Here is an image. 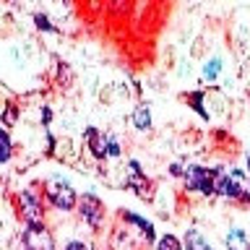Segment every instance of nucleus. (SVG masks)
Instances as JSON below:
<instances>
[{
    "label": "nucleus",
    "instance_id": "39448f33",
    "mask_svg": "<svg viewBox=\"0 0 250 250\" xmlns=\"http://www.w3.org/2000/svg\"><path fill=\"white\" fill-rule=\"evenodd\" d=\"M125 183H128V188L138 195V198H144V201L154 198V183L146 177V172L141 169V164L136 159L128 162V177H125Z\"/></svg>",
    "mask_w": 250,
    "mask_h": 250
},
{
    "label": "nucleus",
    "instance_id": "f03ea898",
    "mask_svg": "<svg viewBox=\"0 0 250 250\" xmlns=\"http://www.w3.org/2000/svg\"><path fill=\"white\" fill-rule=\"evenodd\" d=\"M219 172L216 167H201V164H188L183 172V183L188 190L203 193V195H214L216 183H219Z\"/></svg>",
    "mask_w": 250,
    "mask_h": 250
},
{
    "label": "nucleus",
    "instance_id": "ddd939ff",
    "mask_svg": "<svg viewBox=\"0 0 250 250\" xmlns=\"http://www.w3.org/2000/svg\"><path fill=\"white\" fill-rule=\"evenodd\" d=\"M185 99H188V104H190V109H195V112H198L203 120H208V109L203 107V99H206V94H203V91H190Z\"/></svg>",
    "mask_w": 250,
    "mask_h": 250
},
{
    "label": "nucleus",
    "instance_id": "9d476101",
    "mask_svg": "<svg viewBox=\"0 0 250 250\" xmlns=\"http://www.w3.org/2000/svg\"><path fill=\"white\" fill-rule=\"evenodd\" d=\"M224 245H227V250H250V240H248L245 229L232 227V229L227 232V237H224Z\"/></svg>",
    "mask_w": 250,
    "mask_h": 250
},
{
    "label": "nucleus",
    "instance_id": "dca6fc26",
    "mask_svg": "<svg viewBox=\"0 0 250 250\" xmlns=\"http://www.w3.org/2000/svg\"><path fill=\"white\" fill-rule=\"evenodd\" d=\"M8 159H11V136L3 128V133H0V162H8Z\"/></svg>",
    "mask_w": 250,
    "mask_h": 250
},
{
    "label": "nucleus",
    "instance_id": "f8f14e48",
    "mask_svg": "<svg viewBox=\"0 0 250 250\" xmlns=\"http://www.w3.org/2000/svg\"><path fill=\"white\" fill-rule=\"evenodd\" d=\"M185 248L188 250H214V248L208 245V240L203 237L198 229H188L185 232Z\"/></svg>",
    "mask_w": 250,
    "mask_h": 250
},
{
    "label": "nucleus",
    "instance_id": "9b49d317",
    "mask_svg": "<svg viewBox=\"0 0 250 250\" xmlns=\"http://www.w3.org/2000/svg\"><path fill=\"white\" fill-rule=\"evenodd\" d=\"M133 125L141 130V133H148L151 130V109H148V104H136V109H133Z\"/></svg>",
    "mask_w": 250,
    "mask_h": 250
},
{
    "label": "nucleus",
    "instance_id": "f3484780",
    "mask_svg": "<svg viewBox=\"0 0 250 250\" xmlns=\"http://www.w3.org/2000/svg\"><path fill=\"white\" fill-rule=\"evenodd\" d=\"M16 117H19V107H16L13 102H8V104H5V112H3V128H5V130L16 123Z\"/></svg>",
    "mask_w": 250,
    "mask_h": 250
},
{
    "label": "nucleus",
    "instance_id": "423d86ee",
    "mask_svg": "<svg viewBox=\"0 0 250 250\" xmlns=\"http://www.w3.org/2000/svg\"><path fill=\"white\" fill-rule=\"evenodd\" d=\"M78 214L91 229H99L102 227V219H104V203H102L94 193H83L78 198Z\"/></svg>",
    "mask_w": 250,
    "mask_h": 250
},
{
    "label": "nucleus",
    "instance_id": "7ed1b4c3",
    "mask_svg": "<svg viewBox=\"0 0 250 250\" xmlns=\"http://www.w3.org/2000/svg\"><path fill=\"white\" fill-rule=\"evenodd\" d=\"M44 195H47V201L60 211H70L78 203V195L73 190V185H70L68 180H60V177H55L44 185Z\"/></svg>",
    "mask_w": 250,
    "mask_h": 250
},
{
    "label": "nucleus",
    "instance_id": "aec40b11",
    "mask_svg": "<svg viewBox=\"0 0 250 250\" xmlns=\"http://www.w3.org/2000/svg\"><path fill=\"white\" fill-rule=\"evenodd\" d=\"M62 250H89V248H86L81 240H73V242H68V245L62 248Z\"/></svg>",
    "mask_w": 250,
    "mask_h": 250
},
{
    "label": "nucleus",
    "instance_id": "f257e3e1",
    "mask_svg": "<svg viewBox=\"0 0 250 250\" xmlns=\"http://www.w3.org/2000/svg\"><path fill=\"white\" fill-rule=\"evenodd\" d=\"M216 193L232 201H242L250 203V183L242 169H222L219 172V183H216Z\"/></svg>",
    "mask_w": 250,
    "mask_h": 250
},
{
    "label": "nucleus",
    "instance_id": "4468645a",
    "mask_svg": "<svg viewBox=\"0 0 250 250\" xmlns=\"http://www.w3.org/2000/svg\"><path fill=\"white\" fill-rule=\"evenodd\" d=\"M156 250H183V242H180L175 234H162L156 240Z\"/></svg>",
    "mask_w": 250,
    "mask_h": 250
},
{
    "label": "nucleus",
    "instance_id": "20e7f679",
    "mask_svg": "<svg viewBox=\"0 0 250 250\" xmlns=\"http://www.w3.org/2000/svg\"><path fill=\"white\" fill-rule=\"evenodd\" d=\"M21 242L23 250H55V237L44 224H26Z\"/></svg>",
    "mask_w": 250,
    "mask_h": 250
},
{
    "label": "nucleus",
    "instance_id": "0eeeda50",
    "mask_svg": "<svg viewBox=\"0 0 250 250\" xmlns=\"http://www.w3.org/2000/svg\"><path fill=\"white\" fill-rule=\"evenodd\" d=\"M19 214L23 216L26 224H42L44 219V208H42V201L34 190H23L19 195Z\"/></svg>",
    "mask_w": 250,
    "mask_h": 250
},
{
    "label": "nucleus",
    "instance_id": "1a4fd4ad",
    "mask_svg": "<svg viewBox=\"0 0 250 250\" xmlns=\"http://www.w3.org/2000/svg\"><path fill=\"white\" fill-rule=\"evenodd\" d=\"M120 216L125 219V222L136 224V227H138V232L144 234V240H146V242H154V240H156V234H154V224L148 222V219H144V216H138V214H130V211H123Z\"/></svg>",
    "mask_w": 250,
    "mask_h": 250
},
{
    "label": "nucleus",
    "instance_id": "2eb2a0df",
    "mask_svg": "<svg viewBox=\"0 0 250 250\" xmlns=\"http://www.w3.org/2000/svg\"><path fill=\"white\" fill-rule=\"evenodd\" d=\"M219 70H222V60H219V58L208 60L206 65H203V78H208V81H214V78L219 76Z\"/></svg>",
    "mask_w": 250,
    "mask_h": 250
},
{
    "label": "nucleus",
    "instance_id": "6ab92c4d",
    "mask_svg": "<svg viewBox=\"0 0 250 250\" xmlns=\"http://www.w3.org/2000/svg\"><path fill=\"white\" fill-rule=\"evenodd\" d=\"M34 23H37V29H44V31H58V29H55L52 23H50V19H47L44 13H34Z\"/></svg>",
    "mask_w": 250,
    "mask_h": 250
},
{
    "label": "nucleus",
    "instance_id": "6e6552de",
    "mask_svg": "<svg viewBox=\"0 0 250 250\" xmlns=\"http://www.w3.org/2000/svg\"><path fill=\"white\" fill-rule=\"evenodd\" d=\"M83 141H86V146H89V151L94 154V159H107V141L97 128H86Z\"/></svg>",
    "mask_w": 250,
    "mask_h": 250
},
{
    "label": "nucleus",
    "instance_id": "412c9836",
    "mask_svg": "<svg viewBox=\"0 0 250 250\" xmlns=\"http://www.w3.org/2000/svg\"><path fill=\"white\" fill-rule=\"evenodd\" d=\"M245 169H248V175H250V156L245 159Z\"/></svg>",
    "mask_w": 250,
    "mask_h": 250
},
{
    "label": "nucleus",
    "instance_id": "a211bd4d",
    "mask_svg": "<svg viewBox=\"0 0 250 250\" xmlns=\"http://www.w3.org/2000/svg\"><path fill=\"white\" fill-rule=\"evenodd\" d=\"M104 141H107V156H120V144L112 133H104Z\"/></svg>",
    "mask_w": 250,
    "mask_h": 250
}]
</instances>
